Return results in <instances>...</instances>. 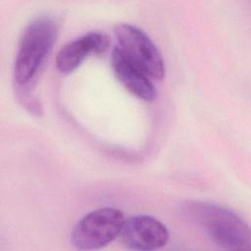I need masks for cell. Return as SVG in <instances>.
<instances>
[{
  "mask_svg": "<svg viewBox=\"0 0 251 251\" xmlns=\"http://www.w3.org/2000/svg\"><path fill=\"white\" fill-rule=\"evenodd\" d=\"M57 33L58 23L48 15L35 18L25 27L14 63V79L19 86H27L36 76L56 41Z\"/></svg>",
  "mask_w": 251,
  "mask_h": 251,
  "instance_id": "obj_2",
  "label": "cell"
},
{
  "mask_svg": "<svg viewBox=\"0 0 251 251\" xmlns=\"http://www.w3.org/2000/svg\"><path fill=\"white\" fill-rule=\"evenodd\" d=\"M185 211L219 247L226 250L250 249L249 226L231 210L210 202L189 201L185 204Z\"/></svg>",
  "mask_w": 251,
  "mask_h": 251,
  "instance_id": "obj_1",
  "label": "cell"
},
{
  "mask_svg": "<svg viewBox=\"0 0 251 251\" xmlns=\"http://www.w3.org/2000/svg\"><path fill=\"white\" fill-rule=\"evenodd\" d=\"M110 44L109 37L100 31H90L69 42L58 53L56 67L62 74L74 72L91 53H102Z\"/></svg>",
  "mask_w": 251,
  "mask_h": 251,
  "instance_id": "obj_6",
  "label": "cell"
},
{
  "mask_svg": "<svg viewBox=\"0 0 251 251\" xmlns=\"http://www.w3.org/2000/svg\"><path fill=\"white\" fill-rule=\"evenodd\" d=\"M118 48L139 70L153 79H162L165 75L163 58L150 37L140 28L120 24L114 29Z\"/></svg>",
  "mask_w": 251,
  "mask_h": 251,
  "instance_id": "obj_4",
  "label": "cell"
},
{
  "mask_svg": "<svg viewBox=\"0 0 251 251\" xmlns=\"http://www.w3.org/2000/svg\"><path fill=\"white\" fill-rule=\"evenodd\" d=\"M125 216L114 207H103L84 215L74 226L72 244L79 250H95L114 241L122 232Z\"/></svg>",
  "mask_w": 251,
  "mask_h": 251,
  "instance_id": "obj_3",
  "label": "cell"
},
{
  "mask_svg": "<svg viewBox=\"0 0 251 251\" xmlns=\"http://www.w3.org/2000/svg\"><path fill=\"white\" fill-rule=\"evenodd\" d=\"M120 235L126 248L139 251L162 248L170 239L167 226L156 218L147 215L134 216L125 221Z\"/></svg>",
  "mask_w": 251,
  "mask_h": 251,
  "instance_id": "obj_5",
  "label": "cell"
},
{
  "mask_svg": "<svg viewBox=\"0 0 251 251\" xmlns=\"http://www.w3.org/2000/svg\"><path fill=\"white\" fill-rule=\"evenodd\" d=\"M112 68L120 82L134 96L144 101H153L156 90L151 78L133 65L116 47L112 52Z\"/></svg>",
  "mask_w": 251,
  "mask_h": 251,
  "instance_id": "obj_7",
  "label": "cell"
}]
</instances>
